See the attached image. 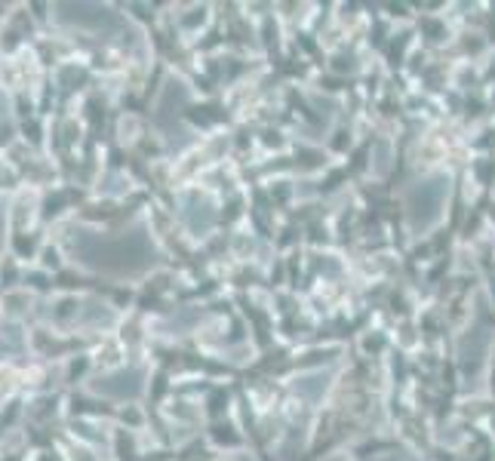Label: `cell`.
Returning a JSON list of instances; mask_svg holds the SVG:
<instances>
[{
  "mask_svg": "<svg viewBox=\"0 0 495 461\" xmlns=\"http://www.w3.org/2000/svg\"><path fill=\"white\" fill-rule=\"evenodd\" d=\"M74 250L81 252V261L96 271L111 274H132L148 265V250L141 237H120V240H102V237H81L74 240Z\"/></svg>",
  "mask_w": 495,
  "mask_h": 461,
  "instance_id": "cell-1",
  "label": "cell"
},
{
  "mask_svg": "<svg viewBox=\"0 0 495 461\" xmlns=\"http://www.w3.org/2000/svg\"><path fill=\"white\" fill-rule=\"evenodd\" d=\"M139 379L141 375L139 372H117V375H111V379H102L96 385V391H102V394H111V397H126V394H139Z\"/></svg>",
  "mask_w": 495,
  "mask_h": 461,
  "instance_id": "cell-2",
  "label": "cell"
}]
</instances>
